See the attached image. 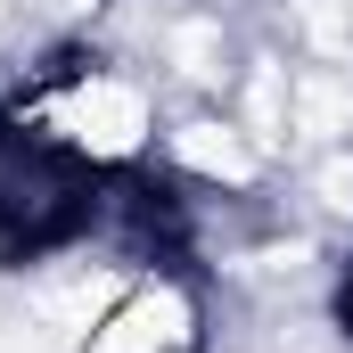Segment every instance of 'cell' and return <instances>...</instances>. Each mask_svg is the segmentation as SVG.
I'll use <instances>...</instances> for the list:
<instances>
[{
    "mask_svg": "<svg viewBox=\"0 0 353 353\" xmlns=\"http://www.w3.org/2000/svg\"><path fill=\"white\" fill-rule=\"evenodd\" d=\"M99 222H107V173L25 123H0V263L33 271L50 255H74L99 239Z\"/></svg>",
    "mask_w": 353,
    "mask_h": 353,
    "instance_id": "obj_1",
    "label": "cell"
},
{
    "mask_svg": "<svg viewBox=\"0 0 353 353\" xmlns=\"http://www.w3.org/2000/svg\"><path fill=\"white\" fill-rule=\"evenodd\" d=\"M165 157H173V173L189 181V189H205V197H255L271 173V148L263 140H247L239 132V115L222 107H189L173 132H165Z\"/></svg>",
    "mask_w": 353,
    "mask_h": 353,
    "instance_id": "obj_2",
    "label": "cell"
},
{
    "mask_svg": "<svg viewBox=\"0 0 353 353\" xmlns=\"http://www.w3.org/2000/svg\"><path fill=\"white\" fill-rule=\"evenodd\" d=\"M83 353H197V296L173 271H140Z\"/></svg>",
    "mask_w": 353,
    "mask_h": 353,
    "instance_id": "obj_3",
    "label": "cell"
},
{
    "mask_svg": "<svg viewBox=\"0 0 353 353\" xmlns=\"http://www.w3.org/2000/svg\"><path fill=\"white\" fill-rule=\"evenodd\" d=\"M8 25H17V0H0V33H8Z\"/></svg>",
    "mask_w": 353,
    "mask_h": 353,
    "instance_id": "obj_4",
    "label": "cell"
}]
</instances>
